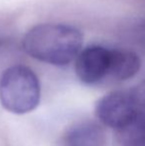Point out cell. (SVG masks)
Returning a JSON list of instances; mask_svg holds the SVG:
<instances>
[{"label": "cell", "mask_w": 145, "mask_h": 146, "mask_svg": "<svg viewBox=\"0 0 145 146\" xmlns=\"http://www.w3.org/2000/svg\"><path fill=\"white\" fill-rule=\"evenodd\" d=\"M83 44V34L66 24L45 23L29 29L22 39L26 53L38 61L65 66L77 58Z\"/></svg>", "instance_id": "cell-1"}, {"label": "cell", "mask_w": 145, "mask_h": 146, "mask_svg": "<svg viewBox=\"0 0 145 146\" xmlns=\"http://www.w3.org/2000/svg\"><path fill=\"white\" fill-rule=\"evenodd\" d=\"M40 83L28 67L8 68L0 77V102L13 113L23 114L35 110L40 102Z\"/></svg>", "instance_id": "cell-2"}, {"label": "cell", "mask_w": 145, "mask_h": 146, "mask_svg": "<svg viewBox=\"0 0 145 146\" xmlns=\"http://www.w3.org/2000/svg\"><path fill=\"white\" fill-rule=\"evenodd\" d=\"M139 106L132 92H112L97 102L95 113L105 125L118 130L137 113Z\"/></svg>", "instance_id": "cell-3"}, {"label": "cell", "mask_w": 145, "mask_h": 146, "mask_svg": "<svg viewBox=\"0 0 145 146\" xmlns=\"http://www.w3.org/2000/svg\"><path fill=\"white\" fill-rule=\"evenodd\" d=\"M75 63L77 78L87 85H93L109 77L110 50L101 46H89L81 50Z\"/></svg>", "instance_id": "cell-4"}, {"label": "cell", "mask_w": 145, "mask_h": 146, "mask_svg": "<svg viewBox=\"0 0 145 146\" xmlns=\"http://www.w3.org/2000/svg\"><path fill=\"white\" fill-rule=\"evenodd\" d=\"M64 146H105L103 129L91 121L79 122L70 127L63 138Z\"/></svg>", "instance_id": "cell-5"}, {"label": "cell", "mask_w": 145, "mask_h": 146, "mask_svg": "<svg viewBox=\"0 0 145 146\" xmlns=\"http://www.w3.org/2000/svg\"><path fill=\"white\" fill-rule=\"evenodd\" d=\"M140 58L132 51L110 50L109 77L116 81L131 79L139 72Z\"/></svg>", "instance_id": "cell-6"}, {"label": "cell", "mask_w": 145, "mask_h": 146, "mask_svg": "<svg viewBox=\"0 0 145 146\" xmlns=\"http://www.w3.org/2000/svg\"><path fill=\"white\" fill-rule=\"evenodd\" d=\"M123 146H145V110H138L133 118L117 130Z\"/></svg>", "instance_id": "cell-7"}, {"label": "cell", "mask_w": 145, "mask_h": 146, "mask_svg": "<svg viewBox=\"0 0 145 146\" xmlns=\"http://www.w3.org/2000/svg\"><path fill=\"white\" fill-rule=\"evenodd\" d=\"M131 34L134 43L145 50V20L134 26Z\"/></svg>", "instance_id": "cell-8"}, {"label": "cell", "mask_w": 145, "mask_h": 146, "mask_svg": "<svg viewBox=\"0 0 145 146\" xmlns=\"http://www.w3.org/2000/svg\"><path fill=\"white\" fill-rule=\"evenodd\" d=\"M132 94L139 108H145V80L132 90Z\"/></svg>", "instance_id": "cell-9"}]
</instances>
